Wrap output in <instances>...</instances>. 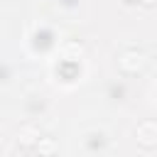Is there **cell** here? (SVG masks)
Listing matches in <instances>:
<instances>
[{
  "instance_id": "7a4b0ae2",
  "label": "cell",
  "mask_w": 157,
  "mask_h": 157,
  "mask_svg": "<svg viewBox=\"0 0 157 157\" xmlns=\"http://www.w3.org/2000/svg\"><path fill=\"white\" fill-rule=\"evenodd\" d=\"M140 135H142L140 142H145L147 147L155 145V125H152V123H142V125H140Z\"/></svg>"
},
{
  "instance_id": "3957f363",
  "label": "cell",
  "mask_w": 157,
  "mask_h": 157,
  "mask_svg": "<svg viewBox=\"0 0 157 157\" xmlns=\"http://www.w3.org/2000/svg\"><path fill=\"white\" fill-rule=\"evenodd\" d=\"M32 135H34V130H29V128H27V130H22V135H20V140H22L25 145H32V142L37 140V137H32Z\"/></svg>"
},
{
  "instance_id": "6da1fadb",
  "label": "cell",
  "mask_w": 157,
  "mask_h": 157,
  "mask_svg": "<svg viewBox=\"0 0 157 157\" xmlns=\"http://www.w3.org/2000/svg\"><path fill=\"white\" fill-rule=\"evenodd\" d=\"M145 64H147V59H145L142 52H125V54L120 56V69L128 71V74H137V71H142Z\"/></svg>"
}]
</instances>
